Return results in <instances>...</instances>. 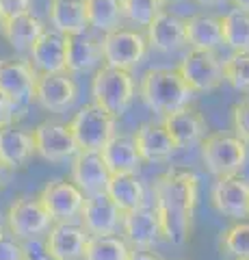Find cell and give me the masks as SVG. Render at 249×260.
Listing matches in <instances>:
<instances>
[{
    "instance_id": "cell-1",
    "label": "cell",
    "mask_w": 249,
    "mask_h": 260,
    "mask_svg": "<svg viewBox=\"0 0 249 260\" xmlns=\"http://www.w3.org/2000/svg\"><path fill=\"white\" fill-rule=\"evenodd\" d=\"M152 191L154 208L163 225V237L173 245H182L191 234L197 206V178L184 169H169L156 178Z\"/></svg>"
},
{
    "instance_id": "cell-2",
    "label": "cell",
    "mask_w": 249,
    "mask_h": 260,
    "mask_svg": "<svg viewBox=\"0 0 249 260\" xmlns=\"http://www.w3.org/2000/svg\"><path fill=\"white\" fill-rule=\"evenodd\" d=\"M193 89L187 85V80L182 78V74L169 68H154L148 70L141 76L139 83V95L146 102V107H150L158 115H169V113L189 107V102L193 100Z\"/></svg>"
},
{
    "instance_id": "cell-3",
    "label": "cell",
    "mask_w": 249,
    "mask_h": 260,
    "mask_svg": "<svg viewBox=\"0 0 249 260\" xmlns=\"http://www.w3.org/2000/svg\"><path fill=\"white\" fill-rule=\"evenodd\" d=\"M91 98L111 115L122 117L134 98V78L130 70L111 68L106 63L100 65L91 80Z\"/></svg>"
},
{
    "instance_id": "cell-4",
    "label": "cell",
    "mask_w": 249,
    "mask_h": 260,
    "mask_svg": "<svg viewBox=\"0 0 249 260\" xmlns=\"http://www.w3.org/2000/svg\"><path fill=\"white\" fill-rule=\"evenodd\" d=\"M115 115L104 111L95 102L80 107L67 124L80 152H102V148L115 137Z\"/></svg>"
},
{
    "instance_id": "cell-5",
    "label": "cell",
    "mask_w": 249,
    "mask_h": 260,
    "mask_svg": "<svg viewBox=\"0 0 249 260\" xmlns=\"http://www.w3.org/2000/svg\"><path fill=\"white\" fill-rule=\"evenodd\" d=\"M202 160L217 178L236 176L247 160V143L236 135L212 133L202 141Z\"/></svg>"
},
{
    "instance_id": "cell-6",
    "label": "cell",
    "mask_w": 249,
    "mask_h": 260,
    "mask_svg": "<svg viewBox=\"0 0 249 260\" xmlns=\"http://www.w3.org/2000/svg\"><path fill=\"white\" fill-rule=\"evenodd\" d=\"M178 72L195 93L215 91L226 80L223 61L219 59V54L215 50H202V48H191L178 63Z\"/></svg>"
},
{
    "instance_id": "cell-7",
    "label": "cell",
    "mask_w": 249,
    "mask_h": 260,
    "mask_svg": "<svg viewBox=\"0 0 249 260\" xmlns=\"http://www.w3.org/2000/svg\"><path fill=\"white\" fill-rule=\"evenodd\" d=\"M52 217L37 198H20L7 210V228L18 241H35L52 228Z\"/></svg>"
},
{
    "instance_id": "cell-8",
    "label": "cell",
    "mask_w": 249,
    "mask_h": 260,
    "mask_svg": "<svg viewBox=\"0 0 249 260\" xmlns=\"http://www.w3.org/2000/svg\"><path fill=\"white\" fill-rule=\"evenodd\" d=\"M104 63L119 70L136 68L148 52V37L132 28H115L102 37Z\"/></svg>"
},
{
    "instance_id": "cell-9",
    "label": "cell",
    "mask_w": 249,
    "mask_h": 260,
    "mask_svg": "<svg viewBox=\"0 0 249 260\" xmlns=\"http://www.w3.org/2000/svg\"><path fill=\"white\" fill-rule=\"evenodd\" d=\"M39 200L50 213L54 223H74L83 215L87 195L74 182L52 180L42 189Z\"/></svg>"
},
{
    "instance_id": "cell-10",
    "label": "cell",
    "mask_w": 249,
    "mask_h": 260,
    "mask_svg": "<svg viewBox=\"0 0 249 260\" xmlns=\"http://www.w3.org/2000/svg\"><path fill=\"white\" fill-rule=\"evenodd\" d=\"M33 139L37 154L50 162H65L80 152L69 124L61 121H42L33 130Z\"/></svg>"
},
{
    "instance_id": "cell-11",
    "label": "cell",
    "mask_w": 249,
    "mask_h": 260,
    "mask_svg": "<svg viewBox=\"0 0 249 260\" xmlns=\"http://www.w3.org/2000/svg\"><path fill=\"white\" fill-rule=\"evenodd\" d=\"M37 68L33 61L24 59H0V93H5L18 107L35 100Z\"/></svg>"
},
{
    "instance_id": "cell-12",
    "label": "cell",
    "mask_w": 249,
    "mask_h": 260,
    "mask_svg": "<svg viewBox=\"0 0 249 260\" xmlns=\"http://www.w3.org/2000/svg\"><path fill=\"white\" fill-rule=\"evenodd\" d=\"M80 223L91 237H111L117 234L119 225L124 223V210L111 200L109 193L87 195Z\"/></svg>"
},
{
    "instance_id": "cell-13",
    "label": "cell",
    "mask_w": 249,
    "mask_h": 260,
    "mask_svg": "<svg viewBox=\"0 0 249 260\" xmlns=\"http://www.w3.org/2000/svg\"><path fill=\"white\" fill-rule=\"evenodd\" d=\"M78 98V87L69 72H59V74H46L39 72L35 83V102L46 111H65L74 104Z\"/></svg>"
},
{
    "instance_id": "cell-14",
    "label": "cell",
    "mask_w": 249,
    "mask_h": 260,
    "mask_svg": "<svg viewBox=\"0 0 249 260\" xmlns=\"http://www.w3.org/2000/svg\"><path fill=\"white\" fill-rule=\"evenodd\" d=\"M111 176L113 174L100 152H78L72 158V182L85 195L106 193Z\"/></svg>"
},
{
    "instance_id": "cell-15",
    "label": "cell",
    "mask_w": 249,
    "mask_h": 260,
    "mask_svg": "<svg viewBox=\"0 0 249 260\" xmlns=\"http://www.w3.org/2000/svg\"><path fill=\"white\" fill-rule=\"evenodd\" d=\"M124 239L132 249H150L163 237V225L154 206H141L124 213Z\"/></svg>"
},
{
    "instance_id": "cell-16",
    "label": "cell",
    "mask_w": 249,
    "mask_h": 260,
    "mask_svg": "<svg viewBox=\"0 0 249 260\" xmlns=\"http://www.w3.org/2000/svg\"><path fill=\"white\" fill-rule=\"evenodd\" d=\"M148 46L158 52H175L187 42V18L160 9L156 18L146 26Z\"/></svg>"
},
{
    "instance_id": "cell-17",
    "label": "cell",
    "mask_w": 249,
    "mask_h": 260,
    "mask_svg": "<svg viewBox=\"0 0 249 260\" xmlns=\"http://www.w3.org/2000/svg\"><path fill=\"white\" fill-rule=\"evenodd\" d=\"M212 206L236 221L249 217V182L238 176H223L212 186Z\"/></svg>"
},
{
    "instance_id": "cell-18",
    "label": "cell",
    "mask_w": 249,
    "mask_h": 260,
    "mask_svg": "<svg viewBox=\"0 0 249 260\" xmlns=\"http://www.w3.org/2000/svg\"><path fill=\"white\" fill-rule=\"evenodd\" d=\"M91 234L76 223H52L46 232V249L52 260H80Z\"/></svg>"
},
{
    "instance_id": "cell-19",
    "label": "cell",
    "mask_w": 249,
    "mask_h": 260,
    "mask_svg": "<svg viewBox=\"0 0 249 260\" xmlns=\"http://www.w3.org/2000/svg\"><path fill=\"white\" fill-rule=\"evenodd\" d=\"M28 52L37 72H46V74L67 72V35L59 30L46 28Z\"/></svg>"
},
{
    "instance_id": "cell-20",
    "label": "cell",
    "mask_w": 249,
    "mask_h": 260,
    "mask_svg": "<svg viewBox=\"0 0 249 260\" xmlns=\"http://www.w3.org/2000/svg\"><path fill=\"white\" fill-rule=\"evenodd\" d=\"M163 126L178 148H191L206 139V119L199 111L184 107L163 117Z\"/></svg>"
},
{
    "instance_id": "cell-21",
    "label": "cell",
    "mask_w": 249,
    "mask_h": 260,
    "mask_svg": "<svg viewBox=\"0 0 249 260\" xmlns=\"http://www.w3.org/2000/svg\"><path fill=\"white\" fill-rule=\"evenodd\" d=\"M134 141H136V148H139L141 158L148 162H163L178 150L171 135L163 126V121L160 124H154V121L141 124L134 133Z\"/></svg>"
},
{
    "instance_id": "cell-22",
    "label": "cell",
    "mask_w": 249,
    "mask_h": 260,
    "mask_svg": "<svg viewBox=\"0 0 249 260\" xmlns=\"http://www.w3.org/2000/svg\"><path fill=\"white\" fill-rule=\"evenodd\" d=\"M104 61L102 39L80 32V35H67V72L69 74H85Z\"/></svg>"
},
{
    "instance_id": "cell-23",
    "label": "cell",
    "mask_w": 249,
    "mask_h": 260,
    "mask_svg": "<svg viewBox=\"0 0 249 260\" xmlns=\"http://www.w3.org/2000/svg\"><path fill=\"white\" fill-rule=\"evenodd\" d=\"M48 20L63 35H80L89 28L87 0H50Z\"/></svg>"
},
{
    "instance_id": "cell-24",
    "label": "cell",
    "mask_w": 249,
    "mask_h": 260,
    "mask_svg": "<svg viewBox=\"0 0 249 260\" xmlns=\"http://www.w3.org/2000/svg\"><path fill=\"white\" fill-rule=\"evenodd\" d=\"M100 154L109 165L111 174H134L143 160L139 148H136L134 135H115Z\"/></svg>"
},
{
    "instance_id": "cell-25",
    "label": "cell",
    "mask_w": 249,
    "mask_h": 260,
    "mask_svg": "<svg viewBox=\"0 0 249 260\" xmlns=\"http://www.w3.org/2000/svg\"><path fill=\"white\" fill-rule=\"evenodd\" d=\"M35 152L33 133H24L13 126L0 128V160L9 169H22Z\"/></svg>"
},
{
    "instance_id": "cell-26",
    "label": "cell",
    "mask_w": 249,
    "mask_h": 260,
    "mask_svg": "<svg viewBox=\"0 0 249 260\" xmlns=\"http://www.w3.org/2000/svg\"><path fill=\"white\" fill-rule=\"evenodd\" d=\"M187 42L191 44V48L217 50L223 44L221 18L208 13H195L187 18Z\"/></svg>"
},
{
    "instance_id": "cell-27",
    "label": "cell",
    "mask_w": 249,
    "mask_h": 260,
    "mask_svg": "<svg viewBox=\"0 0 249 260\" xmlns=\"http://www.w3.org/2000/svg\"><path fill=\"white\" fill-rule=\"evenodd\" d=\"M44 30H46L44 22L28 11V13H22V15H15V18L7 20L3 35L13 50L24 52L33 48V44L44 35Z\"/></svg>"
},
{
    "instance_id": "cell-28",
    "label": "cell",
    "mask_w": 249,
    "mask_h": 260,
    "mask_svg": "<svg viewBox=\"0 0 249 260\" xmlns=\"http://www.w3.org/2000/svg\"><path fill=\"white\" fill-rule=\"evenodd\" d=\"M106 193L124 213L146 206V191H143V184L139 182L136 174H113Z\"/></svg>"
},
{
    "instance_id": "cell-29",
    "label": "cell",
    "mask_w": 249,
    "mask_h": 260,
    "mask_svg": "<svg viewBox=\"0 0 249 260\" xmlns=\"http://www.w3.org/2000/svg\"><path fill=\"white\" fill-rule=\"evenodd\" d=\"M89 26L102 32H111L124 26V7L122 0H87Z\"/></svg>"
},
{
    "instance_id": "cell-30",
    "label": "cell",
    "mask_w": 249,
    "mask_h": 260,
    "mask_svg": "<svg viewBox=\"0 0 249 260\" xmlns=\"http://www.w3.org/2000/svg\"><path fill=\"white\" fill-rule=\"evenodd\" d=\"M223 44L234 52L249 50V11L247 9H230L221 18Z\"/></svg>"
},
{
    "instance_id": "cell-31",
    "label": "cell",
    "mask_w": 249,
    "mask_h": 260,
    "mask_svg": "<svg viewBox=\"0 0 249 260\" xmlns=\"http://www.w3.org/2000/svg\"><path fill=\"white\" fill-rule=\"evenodd\" d=\"M132 247L126 239H119L115 234L111 237H89L85 249V260H128Z\"/></svg>"
},
{
    "instance_id": "cell-32",
    "label": "cell",
    "mask_w": 249,
    "mask_h": 260,
    "mask_svg": "<svg viewBox=\"0 0 249 260\" xmlns=\"http://www.w3.org/2000/svg\"><path fill=\"white\" fill-rule=\"evenodd\" d=\"M219 247L230 256H249V221H238L221 232Z\"/></svg>"
},
{
    "instance_id": "cell-33",
    "label": "cell",
    "mask_w": 249,
    "mask_h": 260,
    "mask_svg": "<svg viewBox=\"0 0 249 260\" xmlns=\"http://www.w3.org/2000/svg\"><path fill=\"white\" fill-rule=\"evenodd\" d=\"M226 83L238 91H249V50H240L223 61Z\"/></svg>"
},
{
    "instance_id": "cell-34",
    "label": "cell",
    "mask_w": 249,
    "mask_h": 260,
    "mask_svg": "<svg viewBox=\"0 0 249 260\" xmlns=\"http://www.w3.org/2000/svg\"><path fill=\"white\" fill-rule=\"evenodd\" d=\"M122 7L128 22L136 24V26H148L156 18L163 3L160 0H122Z\"/></svg>"
},
{
    "instance_id": "cell-35",
    "label": "cell",
    "mask_w": 249,
    "mask_h": 260,
    "mask_svg": "<svg viewBox=\"0 0 249 260\" xmlns=\"http://www.w3.org/2000/svg\"><path fill=\"white\" fill-rule=\"evenodd\" d=\"M232 128H234L236 137L249 143V100L234 104V109H232Z\"/></svg>"
},
{
    "instance_id": "cell-36",
    "label": "cell",
    "mask_w": 249,
    "mask_h": 260,
    "mask_svg": "<svg viewBox=\"0 0 249 260\" xmlns=\"http://www.w3.org/2000/svg\"><path fill=\"white\" fill-rule=\"evenodd\" d=\"M0 260H28L26 247L15 237H0Z\"/></svg>"
},
{
    "instance_id": "cell-37",
    "label": "cell",
    "mask_w": 249,
    "mask_h": 260,
    "mask_svg": "<svg viewBox=\"0 0 249 260\" xmlns=\"http://www.w3.org/2000/svg\"><path fill=\"white\" fill-rule=\"evenodd\" d=\"M30 7H33V0H0V13H3L5 20L28 13Z\"/></svg>"
},
{
    "instance_id": "cell-38",
    "label": "cell",
    "mask_w": 249,
    "mask_h": 260,
    "mask_svg": "<svg viewBox=\"0 0 249 260\" xmlns=\"http://www.w3.org/2000/svg\"><path fill=\"white\" fill-rule=\"evenodd\" d=\"M20 107L13 100H9L5 93H0V128L11 126V121L15 119V111Z\"/></svg>"
},
{
    "instance_id": "cell-39",
    "label": "cell",
    "mask_w": 249,
    "mask_h": 260,
    "mask_svg": "<svg viewBox=\"0 0 249 260\" xmlns=\"http://www.w3.org/2000/svg\"><path fill=\"white\" fill-rule=\"evenodd\" d=\"M128 260H163V258H158V256H154L152 251H148V249H132L130 251V258Z\"/></svg>"
},
{
    "instance_id": "cell-40",
    "label": "cell",
    "mask_w": 249,
    "mask_h": 260,
    "mask_svg": "<svg viewBox=\"0 0 249 260\" xmlns=\"http://www.w3.org/2000/svg\"><path fill=\"white\" fill-rule=\"evenodd\" d=\"M9 172H11V169L7 167L3 160H0V189H3V186L7 184V180H9Z\"/></svg>"
},
{
    "instance_id": "cell-41",
    "label": "cell",
    "mask_w": 249,
    "mask_h": 260,
    "mask_svg": "<svg viewBox=\"0 0 249 260\" xmlns=\"http://www.w3.org/2000/svg\"><path fill=\"white\" fill-rule=\"evenodd\" d=\"M197 5H202V7H215V5H221L223 0H195Z\"/></svg>"
},
{
    "instance_id": "cell-42",
    "label": "cell",
    "mask_w": 249,
    "mask_h": 260,
    "mask_svg": "<svg viewBox=\"0 0 249 260\" xmlns=\"http://www.w3.org/2000/svg\"><path fill=\"white\" fill-rule=\"evenodd\" d=\"M234 3V7H238V9H247L249 11V0H232Z\"/></svg>"
},
{
    "instance_id": "cell-43",
    "label": "cell",
    "mask_w": 249,
    "mask_h": 260,
    "mask_svg": "<svg viewBox=\"0 0 249 260\" xmlns=\"http://www.w3.org/2000/svg\"><path fill=\"white\" fill-rule=\"evenodd\" d=\"M5 18H3V13H0V35H3V32H5Z\"/></svg>"
},
{
    "instance_id": "cell-44",
    "label": "cell",
    "mask_w": 249,
    "mask_h": 260,
    "mask_svg": "<svg viewBox=\"0 0 249 260\" xmlns=\"http://www.w3.org/2000/svg\"><path fill=\"white\" fill-rule=\"evenodd\" d=\"M163 5H171V3H180V0H160Z\"/></svg>"
},
{
    "instance_id": "cell-45",
    "label": "cell",
    "mask_w": 249,
    "mask_h": 260,
    "mask_svg": "<svg viewBox=\"0 0 249 260\" xmlns=\"http://www.w3.org/2000/svg\"><path fill=\"white\" fill-rule=\"evenodd\" d=\"M0 237H5V225H3V221H0Z\"/></svg>"
},
{
    "instance_id": "cell-46",
    "label": "cell",
    "mask_w": 249,
    "mask_h": 260,
    "mask_svg": "<svg viewBox=\"0 0 249 260\" xmlns=\"http://www.w3.org/2000/svg\"><path fill=\"white\" fill-rule=\"evenodd\" d=\"M234 260H249V256H238V258H234Z\"/></svg>"
}]
</instances>
